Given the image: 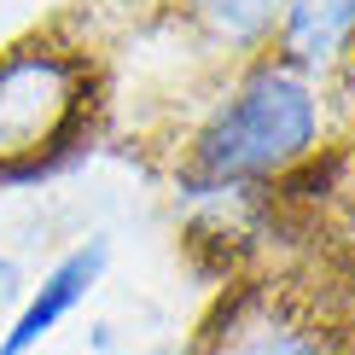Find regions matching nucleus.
Instances as JSON below:
<instances>
[{
    "label": "nucleus",
    "mask_w": 355,
    "mask_h": 355,
    "mask_svg": "<svg viewBox=\"0 0 355 355\" xmlns=\"http://www.w3.org/2000/svg\"><path fill=\"white\" fill-rule=\"evenodd\" d=\"M315 140V94H309L297 64H262L250 82L221 105V116L198 140V175L216 187L257 181L297 164Z\"/></svg>",
    "instance_id": "obj_1"
},
{
    "label": "nucleus",
    "mask_w": 355,
    "mask_h": 355,
    "mask_svg": "<svg viewBox=\"0 0 355 355\" xmlns=\"http://www.w3.org/2000/svg\"><path fill=\"white\" fill-rule=\"evenodd\" d=\"M82 116V58L58 47H12L0 58V181L12 157H29V175L41 169V152H58L76 135Z\"/></svg>",
    "instance_id": "obj_2"
},
{
    "label": "nucleus",
    "mask_w": 355,
    "mask_h": 355,
    "mask_svg": "<svg viewBox=\"0 0 355 355\" xmlns=\"http://www.w3.org/2000/svg\"><path fill=\"white\" fill-rule=\"evenodd\" d=\"M105 257H111L105 239H87V245L70 250V257L58 262V268L41 279L35 291H29V303L18 309V320H12L6 338H0V355H29V349H35L41 338H47L58 320H64L70 309H76L87 291H94V279L105 274Z\"/></svg>",
    "instance_id": "obj_3"
},
{
    "label": "nucleus",
    "mask_w": 355,
    "mask_h": 355,
    "mask_svg": "<svg viewBox=\"0 0 355 355\" xmlns=\"http://www.w3.org/2000/svg\"><path fill=\"white\" fill-rule=\"evenodd\" d=\"M192 355H332V338L297 315H286V309L239 303V309H227V320Z\"/></svg>",
    "instance_id": "obj_4"
},
{
    "label": "nucleus",
    "mask_w": 355,
    "mask_h": 355,
    "mask_svg": "<svg viewBox=\"0 0 355 355\" xmlns=\"http://www.w3.org/2000/svg\"><path fill=\"white\" fill-rule=\"evenodd\" d=\"M355 41V0H286V64L320 70Z\"/></svg>",
    "instance_id": "obj_5"
},
{
    "label": "nucleus",
    "mask_w": 355,
    "mask_h": 355,
    "mask_svg": "<svg viewBox=\"0 0 355 355\" xmlns=\"http://www.w3.org/2000/svg\"><path fill=\"white\" fill-rule=\"evenodd\" d=\"M187 6L198 12L216 35H227V41H257L262 29L279 18L286 0H187Z\"/></svg>",
    "instance_id": "obj_6"
},
{
    "label": "nucleus",
    "mask_w": 355,
    "mask_h": 355,
    "mask_svg": "<svg viewBox=\"0 0 355 355\" xmlns=\"http://www.w3.org/2000/svg\"><path fill=\"white\" fill-rule=\"evenodd\" d=\"M12 291V262H0V297Z\"/></svg>",
    "instance_id": "obj_7"
},
{
    "label": "nucleus",
    "mask_w": 355,
    "mask_h": 355,
    "mask_svg": "<svg viewBox=\"0 0 355 355\" xmlns=\"http://www.w3.org/2000/svg\"><path fill=\"white\" fill-rule=\"evenodd\" d=\"M344 87H349V99H355V53H349V70H344Z\"/></svg>",
    "instance_id": "obj_8"
},
{
    "label": "nucleus",
    "mask_w": 355,
    "mask_h": 355,
    "mask_svg": "<svg viewBox=\"0 0 355 355\" xmlns=\"http://www.w3.org/2000/svg\"><path fill=\"white\" fill-rule=\"evenodd\" d=\"M157 355H192V349H157Z\"/></svg>",
    "instance_id": "obj_9"
}]
</instances>
